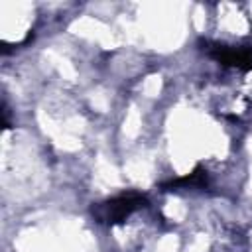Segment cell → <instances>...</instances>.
<instances>
[{
    "label": "cell",
    "instance_id": "cell-1",
    "mask_svg": "<svg viewBox=\"0 0 252 252\" xmlns=\"http://www.w3.org/2000/svg\"><path fill=\"white\" fill-rule=\"evenodd\" d=\"M148 201L144 195L140 193H124L118 197H112L108 201L96 203L93 207V217L98 222H108V224H116L122 222L126 217H130L134 211H138L140 207H144Z\"/></svg>",
    "mask_w": 252,
    "mask_h": 252
},
{
    "label": "cell",
    "instance_id": "cell-2",
    "mask_svg": "<svg viewBox=\"0 0 252 252\" xmlns=\"http://www.w3.org/2000/svg\"><path fill=\"white\" fill-rule=\"evenodd\" d=\"M207 55L213 57L215 61L228 65V67H238L242 71L252 69V53L244 47H228L220 43H207L205 47Z\"/></svg>",
    "mask_w": 252,
    "mask_h": 252
},
{
    "label": "cell",
    "instance_id": "cell-3",
    "mask_svg": "<svg viewBox=\"0 0 252 252\" xmlns=\"http://www.w3.org/2000/svg\"><path fill=\"white\" fill-rule=\"evenodd\" d=\"M205 183H207V171H203V167H201V165H197L189 175L179 177V179H171V181L163 183V187H165L167 191H171V189H177V187H181V185H189V187H203Z\"/></svg>",
    "mask_w": 252,
    "mask_h": 252
}]
</instances>
